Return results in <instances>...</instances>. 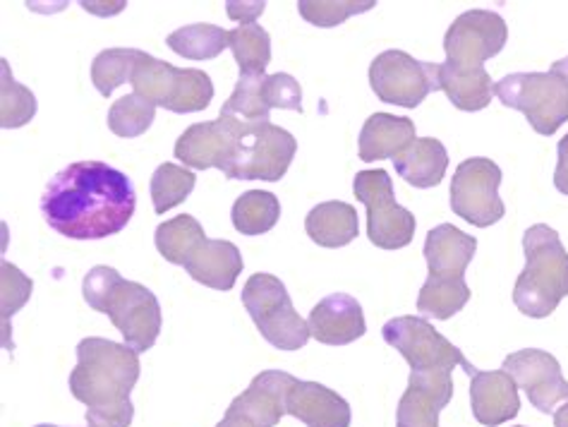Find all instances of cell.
Returning <instances> with one entry per match:
<instances>
[{"label":"cell","mask_w":568,"mask_h":427,"mask_svg":"<svg viewBox=\"0 0 568 427\" xmlns=\"http://www.w3.org/2000/svg\"><path fill=\"white\" fill-rule=\"evenodd\" d=\"M138 210V190L103 161H74L43 190L41 214L70 241H101L121 233Z\"/></svg>","instance_id":"1"},{"label":"cell","mask_w":568,"mask_h":427,"mask_svg":"<svg viewBox=\"0 0 568 427\" xmlns=\"http://www.w3.org/2000/svg\"><path fill=\"white\" fill-rule=\"evenodd\" d=\"M140 370V353L130 346L101 336L82 338L68 385L74 399L87 406L89 427H130L134 416L130 394Z\"/></svg>","instance_id":"2"},{"label":"cell","mask_w":568,"mask_h":427,"mask_svg":"<svg viewBox=\"0 0 568 427\" xmlns=\"http://www.w3.org/2000/svg\"><path fill=\"white\" fill-rule=\"evenodd\" d=\"M523 253L526 270L516 282L514 303L526 317L545 319L568 296V253L559 233L547 224H535L526 231Z\"/></svg>","instance_id":"3"},{"label":"cell","mask_w":568,"mask_h":427,"mask_svg":"<svg viewBox=\"0 0 568 427\" xmlns=\"http://www.w3.org/2000/svg\"><path fill=\"white\" fill-rule=\"evenodd\" d=\"M501 104L526 113L535 132L549 138L568 121V55L549 72H514L495 84Z\"/></svg>","instance_id":"4"},{"label":"cell","mask_w":568,"mask_h":427,"mask_svg":"<svg viewBox=\"0 0 568 427\" xmlns=\"http://www.w3.org/2000/svg\"><path fill=\"white\" fill-rule=\"evenodd\" d=\"M130 84L134 94L146 99L149 104L173 113L204 111L214 99V82L204 70L175 68L144 51L132 70Z\"/></svg>","instance_id":"5"},{"label":"cell","mask_w":568,"mask_h":427,"mask_svg":"<svg viewBox=\"0 0 568 427\" xmlns=\"http://www.w3.org/2000/svg\"><path fill=\"white\" fill-rule=\"evenodd\" d=\"M260 334L278 350H301L310 342V324L295 313L286 286L274 274H252L241 293Z\"/></svg>","instance_id":"6"},{"label":"cell","mask_w":568,"mask_h":427,"mask_svg":"<svg viewBox=\"0 0 568 427\" xmlns=\"http://www.w3.org/2000/svg\"><path fill=\"white\" fill-rule=\"evenodd\" d=\"M382 336L408 360L413 373H452L454 367H463L468 377L477 373V367L466 360L463 350L423 317L403 315L388 319L382 327Z\"/></svg>","instance_id":"7"},{"label":"cell","mask_w":568,"mask_h":427,"mask_svg":"<svg viewBox=\"0 0 568 427\" xmlns=\"http://www.w3.org/2000/svg\"><path fill=\"white\" fill-rule=\"evenodd\" d=\"M353 193L367 207V235L382 250H400L413 243L415 216L394 197V183L384 169L361 171L353 181Z\"/></svg>","instance_id":"8"},{"label":"cell","mask_w":568,"mask_h":427,"mask_svg":"<svg viewBox=\"0 0 568 427\" xmlns=\"http://www.w3.org/2000/svg\"><path fill=\"white\" fill-rule=\"evenodd\" d=\"M369 84L384 104L417 109L432 92L442 90L439 65L415 61L406 51H384L369 65Z\"/></svg>","instance_id":"9"},{"label":"cell","mask_w":568,"mask_h":427,"mask_svg":"<svg viewBox=\"0 0 568 427\" xmlns=\"http://www.w3.org/2000/svg\"><path fill=\"white\" fill-rule=\"evenodd\" d=\"M297 142L288 130L268 123H250L237 146V154L229 171L223 173L231 181H266L276 183L288 173Z\"/></svg>","instance_id":"10"},{"label":"cell","mask_w":568,"mask_h":427,"mask_svg":"<svg viewBox=\"0 0 568 427\" xmlns=\"http://www.w3.org/2000/svg\"><path fill=\"white\" fill-rule=\"evenodd\" d=\"M501 169L491 159L473 156L458 164L452 181V210L468 224L487 228L504 218L506 207L499 197Z\"/></svg>","instance_id":"11"},{"label":"cell","mask_w":568,"mask_h":427,"mask_svg":"<svg viewBox=\"0 0 568 427\" xmlns=\"http://www.w3.org/2000/svg\"><path fill=\"white\" fill-rule=\"evenodd\" d=\"M99 313L111 317L113 327L123 334L125 346L132 350L144 353L156 344L161 332V305L146 286L118 276Z\"/></svg>","instance_id":"12"},{"label":"cell","mask_w":568,"mask_h":427,"mask_svg":"<svg viewBox=\"0 0 568 427\" xmlns=\"http://www.w3.org/2000/svg\"><path fill=\"white\" fill-rule=\"evenodd\" d=\"M250 123L219 115V121L194 123L175 142V159L194 171L219 169L226 173Z\"/></svg>","instance_id":"13"},{"label":"cell","mask_w":568,"mask_h":427,"mask_svg":"<svg viewBox=\"0 0 568 427\" xmlns=\"http://www.w3.org/2000/svg\"><path fill=\"white\" fill-rule=\"evenodd\" d=\"M508 39V27L501 14L491 10H468L454 20L444 37L446 63L460 68L483 65L501 53Z\"/></svg>","instance_id":"14"},{"label":"cell","mask_w":568,"mask_h":427,"mask_svg":"<svg viewBox=\"0 0 568 427\" xmlns=\"http://www.w3.org/2000/svg\"><path fill=\"white\" fill-rule=\"evenodd\" d=\"M501 370L514 377L518 389L528 394V401L540 414H551L559 401H568V382L561 375V365L547 350H516L506 356Z\"/></svg>","instance_id":"15"},{"label":"cell","mask_w":568,"mask_h":427,"mask_svg":"<svg viewBox=\"0 0 568 427\" xmlns=\"http://www.w3.org/2000/svg\"><path fill=\"white\" fill-rule=\"evenodd\" d=\"M452 396V373H410L396 410V427H439V414Z\"/></svg>","instance_id":"16"},{"label":"cell","mask_w":568,"mask_h":427,"mask_svg":"<svg viewBox=\"0 0 568 427\" xmlns=\"http://www.w3.org/2000/svg\"><path fill=\"white\" fill-rule=\"evenodd\" d=\"M307 324L312 336L326 346L353 344L367 332L363 305L348 293H332V296L322 298L312 307Z\"/></svg>","instance_id":"17"},{"label":"cell","mask_w":568,"mask_h":427,"mask_svg":"<svg viewBox=\"0 0 568 427\" xmlns=\"http://www.w3.org/2000/svg\"><path fill=\"white\" fill-rule=\"evenodd\" d=\"M295 382L297 377L288 373L264 370L250 382V387L241 396H235L231 408L257 427H276L288 414L286 401Z\"/></svg>","instance_id":"18"},{"label":"cell","mask_w":568,"mask_h":427,"mask_svg":"<svg viewBox=\"0 0 568 427\" xmlns=\"http://www.w3.org/2000/svg\"><path fill=\"white\" fill-rule=\"evenodd\" d=\"M470 406L477 423L487 427H499L518 416V385L506 370H477L470 377Z\"/></svg>","instance_id":"19"},{"label":"cell","mask_w":568,"mask_h":427,"mask_svg":"<svg viewBox=\"0 0 568 427\" xmlns=\"http://www.w3.org/2000/svg\"><path fill=\"white\" fill-rule=\"evenodd\" d=\"M185 272L194 282L214 291H231L243 274V255L231 241L204 238L185 260Z\"/></svg>","instance_id":"20"},{"label":"cell","mask_w":568,"mask_h":427,"mask_svg":"<svg viewBox=\"0 0 568 427\" xmlns=\"http://www.w3.org/2000/svg\"><path fill=\"white\" fill-rule=\"evenodd\" d=\"M288 416L307 427H351V406L320 382H295L286 401Z\"/></svg>","instance_id":"21"},{"label":"cell","mask_w":568,"mask_h":427,"mask_svg":"<svg viewBox=\"0 0 568 427\" xmlns=\"http://www.w3.org/2000/svg\"><path fill=\"white\" fill-rule=\"evenodd\" d=\"M477 238L463 233L454 224H439L427 233L425 260L429 264V276L439 278H466L468 264L475 257Z\"/></svg>","instance_id":"22"},{"label":"cell","mask_w":568,"mask_h":427,"mask_svg":"<svg viewBox=\"0 0 568 427\" xmlns=\"http://www.w3.org/2000/svg\"><path fill=\"white\" fill-rule=\"evenodd\" d=\"M415 140V123L410 118L375 113L367 118L361 132V159L367 164L369 161L396 159Z\"/></svg>","instance_id":"23"},{"label":"cell","mask_w":568,"mask_h":427,"mask_svg":"<svg viewBox=\"0 0 568 427\" xmlns=\"http://www.w3.org/2000/svg\"><path fill=\"white\" fill-rule=\"evenodd\" d=\"M396 173L413 187H435L442 183L448 169V152L446 146L435 138H423L408 144L394 159Z\"/></svg>","instance_id":"24"},{"label":"cell","mask_w":568,"mask_h":427,"mask_svg":"<svg viewBox=\"0 0 568 427\" xmlns=\"http://www.w3.org/2000/svg\"><path fill=\"white\" fill-rule=\"evenodd\" d=\"M305 231L320 247H346L361 233L357 212L348 202H322L305 218Z\"/></svg>","instance_id":"25"},{"label":"cell","mask_w":568,"mask_h":427,"mask_svg":"<svg viewBox=\"0 0 568 427\" xmlns=\"http://www.w3.org/2000/svg\"><path fill=\"white\" fill-rule=\"evenodd\" d=\"M439 87L456 109L470 113L487 109L491 94H495V84H491L485 65L460 68L444 63L439 65Z\"/></svg>","instance_id":"26"},{"label":"cell","mask_w":568,"mask_h":427,"mask_svg":"<svg viewBox=\"0 0 568 427\" xmlns=\"http://www.w3.org/2000/svg\"><path fill=\"white\" fill-rule=\"evenodd\" d=\"M169 49L187 61H214L223 49H231L229 32L216 24H187L166 37Z\"/></svg>","instance_id":"27"},{"label":"cell","mask_w":568,"mask_h":427,"mask_svg":"<svg viewBox=\"0 0 568 427\" xmlns=\"http://www.w3.org/2000/svg\"><path fill=\"white\" fill-rule=\"evenodd\" d=\"M470 301V288L466 278H439L427 276L425 286L417 296V313L435 319H452Z\"/></svg>","instance_id":"28"},{"label":"cell","mask_w":568,"mask_h":427,"mask_svg":"<svg viewBox=\"0 0 568 427\" xmlns=\"http://www.w3.org/2000/svg\"><path fill=\"white\" fill-rule=\"evenodd\" d=\"M281 216V202L274 193L266 190H247L233 204V226L243 235H262L268 233Z\"/></svg>","instance_id":"29"},{"label":"cell","mask_w":568,"mask_h":427,"mask_svg":"<svg viewBox=\"0 0 568 427\" xmlns=\"http://www.w3.org/2000/svg\"><path fill=\"white\" fill-rule=\"evenodd\" d=\"M229 41L241 75H264L272 63V37L262 24H237L229 32Z\"/></svg>","instance_id":"30"},{"label":"cell","mask_w":568,"mask_h":427,"mask_svg":"<svg viewBox=\"0 0 568 427\" xmlns=\"http://www.w3.org/2000/svg\"><path fill=\"white\" fill-rule=\"evenodd\" d=\"M206 238L202 224L190 214H181L175 218L163 221L156 228L154 243L161 257L171 264H185V260L192 255V250L197 247Z\"/></svg>","instance_id":"31"},{"label":"cell","mask_w":568,"mask_h":427,"mask_svg":"<svg viewBox=\"0 0 568 427\" xmlns=\"http://www.w3.org/2000/svg\"><path fill=\"white\" fill-rule=\"evenodd\" d=\"M264 80L266 75H241L233 94L226 104L221 106V115L237 118L245 123H268V109L264 96Z\"/></svg>","instance_id":"32"},{"label":"cell","mask_w":568,"mask_h":427,"mask_svg":"<svg viewBox=\"0 0 568 427\" xmlns=\"http://www.w3.org/2000/svg\"><path fill=\"white\" fill-rule=\"evenodd\" d=\"M194 185H197V175L187 171L185 166L175 164H161L152 175V202L156 214H166L169 210L183 204Z\"/></svg>","instance_id":"33"},{"label":"cell","mask_w":568,"mask_h":427,"mask_svg":"<svg viewBox=\"0 0 568 427\" xmlns=\"http://www.w3.org/2000/svg\"><path fill=\"white\" fill-rule=\"evenodd\" d=\"M142 51L138 49H106L92 63V82L99 94L111 96L118 87L132 80V70L138 65Z\"/></svg>","instance_id":"34"},{"label":"cell","mask_w":568,"mask_h":427,"mask_svg":"<svg viewBox=\"0 0 568 427\" xmlns=\"http://www.w3.org/2000/svg\"><path fill=\"white\" fill-rule=\"evenodd\" d=\"M3 82H0V125L6 130L22 128L37 115V96L10 75L8 61H0Z\"/></svg>","instance_id":"35"},{"label":"cell","mask_w":568,"mask_h":427,"mask_svg":"<svg viewBox=\"0 0 568 427\" xmlns=\"http://www.w3.org/2000/svg\"><path fill=\"white\" fill-rule=\"evenodd\" d=\"M156 118V106L138 94H128L113 101L109 109V128L118 138H140L152 128Z\"/></svg>","instance_id":"36"},{"label":"cell","mask_w":568,"mask_h":427,"mask_svg":"<svg viewBox=\"0 0 568 427\" xmlns=\"http://www.w3.org/2000/svg\"><path fill=\"white\" fill-rule=\"evenodd\" d=\"M377 6V0H301L297 12L310 24L328 29L346 22L353 14L367 12Z\"/></svg>","instance_id":"37"},{"label":"cell","mask_w":568,"mask_h":427,"mask_svg":"<svg viewBox=\"0 0 568 427\" xmlns=\"http://www.w3.org/2000/svg\"><path fill=\"white\" fill-rule=\"evenodd\" d=\"M264 96L268 109L281 111H303V90L288 72H276L264 80Z\"/></svg>","instance_id":"38"},{"label":"cell","mask_w":568,"mask_h":427,"mask_svg":"<svg viewBox=\"0 0 568 427\" xmlns=\"http://www.w3.org/2000/svg\"><path fill=\"white\" fill-rule=\"evenodd\" d=\"M32 278H27L14 264L3 262V332L8 338V319L32 296Z\"/></svg>","instance_id":"39"},{"label":"cell","mask_w":568,"mask_h":427,"mask_svg":"<svg viewBox=\"0 0 568 427\" xmlns=\"http://www.w3.org/2000/svg\"><path fill=\"white\" fill-rule=\"evenodd\" d=\"M229 6V14L233 20H241L243 24H250L254 22V18L257 14L264 12L266 3H262V0H257V3H226Z\"/></svg>","instance_id":"40"},{"label":"cell","mask_w":568,"mask_h":427,"mask_svg":"<svg viewBox=\"0 0 568 427\" xmlns=\"http://www.w3.org/2000/svg\"><path fill=\"white\" fill-rule=\"evenodd\" d=\"M555 185L559 193L568 195V135L559 142V164L555 173Z\"/></svg>","instance_id":"41"},{"label":"cell","mask_w":568,"mask_h":427,"mask_svg":"<svg viewBox=\"0 0 568 427\" xmlns=\"http://www.w3.org/2000/svg\"><path fill=\"white\" fill-rule=\"evenodd\" d=\"M216 427H257V425L250 423L245 416H241V414H237V410H233V408L229 406L226 416H223V420H221Z\"/></svg>","instance_id":"42"},{"label":"cell","mask_w":568,"mask_h":427,"mask_svg":"<svg viewBox=\"0 0 568 427\" xmlns=\"http://www.w3.org/2000/svg\"><path fill=\"white\" fill-rule=\"evenodd\" d=\"M555 427H568V401L555 410Z\"/></svg>","instance_id":"43"},{"label":"cell","mask_w":568,"mask_h":427,"mask_svg":"<svg viewBox=\"0 0 568 427\" xmlns=\"http://www.w3.org/2000/svg\"><path fill=\"white\" fill-rule=\"evenodd\" d=\"M37 427H58V425H49V423H43V425H37Z\"/></svg>","instance_id":"44"},{"label":"cell","mask_w":568,"mask_h":427,"mask_svg":"<svg viewBox=\"0 0 568 427\" xmlns=\"http://www.w3.org/2000/svg\"><path fill=\"white\" fill-rule=\"evenodd\" d=\"M518 427H526V425H518Z\"/></svg>","instance_id":"45"}]
</instances>
